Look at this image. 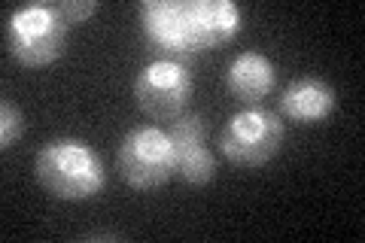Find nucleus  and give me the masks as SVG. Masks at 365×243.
I'll use <instances>...</instances> for the list:
<instances>
[{
    "instance_id": "nucleus-4",
    "label": "nucleus",
    "mask_w": 365,
    "mask_h": 243,
    "mask_svg": "<svg viewBox=\"0 0 365 243\" xmlns=\"http://www.w3.org/2000/svg\"><path fill=\"white\" fill-rule=\"evenodd\" d=\"M283 128L280 115L262 107H247L235 113L220 131V152L237 167H262L280 152Z\"/></svg>"
},
{
    "instance_id": "nucleus-13",
    "label": "nucleus",
    "mask_w": 365,
    "mask_h": 243,
    "mask_svg": "<svg viewBox=\"0 0 365 243\" xmlns=\"http://www.w3.org/2000/svg\"><path fill=\"white\" fill-rule=\"evenodd\" d=\"M86 240H125L116 231H95V234H86Z\"/></svg>"
},
{
    "instance_id": "nucleus-2",
    "label": "nucleus",
    "mask_w": 365,
    "mask_h": 243,
    "mask_svg": "<svg viewBox=\"0 0 365 243\" xmlns=\"http://www.w3.org/2000/svg\"><path fill=\"white\" fill-rule=\"evenodd\" d=\"M67 31L55 4L19 6L6 19V52L25 67H49L67 49Z\"/></svg>"
},
{
    "instance_id": "nucleus-3",
    "label": "nucleus",
    "mask_w": 365,
    "mask_h": 243,
    "mask_svg": "<svg viewBox=\"0 0 365 243\" xmlns=\"http://www.w3.org/2000/svg\"><path fill=\"white\" fill-rule=\"evenodd\" d=\"M119 177L131 189L150 192L162 189L180 167L177 143L165 128L158 125H137L122 137L119 152H116Z\"/></svg>"
},
{
    "instance_id": "nucleus-8",
    "label": "nucleus",
    "mask_w": 365,
    "mask_h": 243,
    "mask_svg": "<svg viewBox=\"0 0 365 243\" xmlns=\"http://www.w3.org/2000/svg\"><path fill=\"white\" fill-rule=\"evenodd\" d=\"M274 86H277V67L262 52H241L225 71V88L247 107H256L262 98H268Z\"/></svg>"
},
{
    "instance_id": "nucleus-11",
    "label": "nucleus",
    "mask_w": 365,
    "mask_h": 243,
    "mask_svg": "<svg viewBox=\"0 0 365 243\" xmlns=\"http://www.w3.org/2000/svg\"><path fill=\"white\" fill-rule=\"evenodd\" d=\"M25 134V115L13 100L0 103V149H13Z\"/></svg>"
},
{
    "instance_id": "nucleus-7",
    "label": "nucleus",
    "mask_w": 365,
    "mask_h": 243,
    "mask_svg": "<svg viewBox=\"0 0 365 243\" xmlns=\"http://www.w3.org/2000/svg\"><path fill=\"white\" fill-rule=\"evenodd\" d=\"M335 110V88L319 76H299L283 88L280 95V113L289 122L299 125H317Z\"/></svg>"
},
{
    "instance_id": "nucleus-5",
    "label": "nucleus",
    "mask_w": 365,
    "mask_h": 243,
    "mask_svg": "<svg viewBox=\"0 0 365 243\" xmlns=\"http://www.w3.org/2000/svg\"><path fill=\"white\" fill-rule=\"evenodd\" d=\"M134 98L150 119L174 122L186 113L192 100V73L177 58H158L150 61L134 79Z\"/></svg>"
},
{
    "instance_id": "nucleus-1",
    "label": "nucleus",
    "mask_w": 365,
    "mask_h": 243,
    "mask_svg": "<svg viewBox=\"0 0 365 243\" xmlns=\"http://www.w3.org/2000/svg\"><path fill=\"white\" fill-rule=\"evenodd\" d=\"M34 177L58 201H88L107 186V167L98 149L76 137H55L34 158Z\"/></svg>"
},
{
    "instance_id": "nucleus-10",
    "label": "nucleus",
    "mask_w": 365,
    "mask_h": 243,
    "mask_svg": "<svg viewBox=\"0 0 365 243\" xmlns=\"http://www.w3.org/2000/svg\"><path fill=\"white\" fill-rule=\"evenodd\" d=\"M180 152V167L177 173L192 186H207V182L216 177V161L213 155L204 149V143L195 146H186V149H177Z\"/></svg>"
},
{
    "instance_id": "nucleus-6",
    "label": "nucleus",
    "mask_w": 365,
    "mask_h": 243,
    "mask_svg": "<svg viewBox=\"0 0 365 243\" xmlns=\"http://www.w3.org/2000/svg\"><path fill=\"white\" fill-rule=\"evenodd\" d=\"M182 6V37L189 52L216 49L235 37L244 25L241 6L232 0H189Z\"/></svg>"
},
{
    "instance_id": "nucleus-9",
    "label": "nucleus",
    "mask_w": 365,
    "mask_h": 243,
    "mask_svg": "<svg viewBox=\"0 0 365 243\" xmlns=\"http://www.w3.org/2000/svg\"><path fill=\"white\" fill-rule=\"evenodd\" d=\"M140 21L150 43L168 55H186V37H182V6L168 0H146L140 6Z\"/></svg>"
},
{
    "instance_id": "nucleus-12",
    "label": "nucleus",
    "mask_w": 365,
    "mask_h": 243,
    "mask_svg": "<svg viewBox=\"0 0 365 243\" xmlns=\"http://www.w3.org/2000/svg\"><path fill=\"white\" fill-rule=\"evenodd\" d=\"M55 9H58V16L73 28L98 13V0H61V4H55Z\"/></svg>"
}]
</instances>
